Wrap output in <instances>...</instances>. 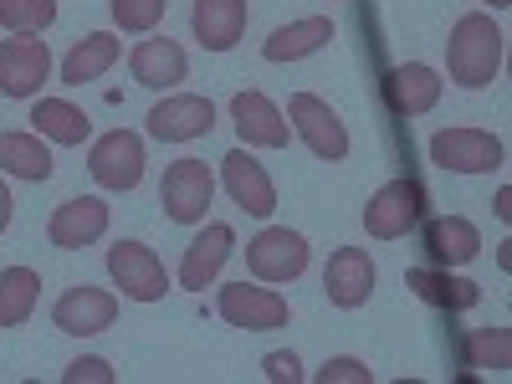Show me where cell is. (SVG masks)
Segmentation results:
<instances>
[{"mask_svg":"<svg viewBox=\"0 0 512 384\" xmlns=\"http://www.w3.org/2000/svg\"><path fill=\"white\" fill-rule=\"evenodd\" d=\"M502 52H507V36L492 16L472 11L451 26V41H446V67H451V82L456 88H487V82L502 72Z\"/></svg>","mask_w":512,"mask_h":384,"instance_id":"cell-1","label":"cell"},{"mask_svg":"<svg viewBox=\"0 0 512 384\" xmlns=\"http://www.w3.org/2000/svg\"><path fill=\"white\" fill-rule=\"evenodd\" d=\"M425 221V185L415 175L405 180H390V185H379L364 205V231L374 241H400L410 236L415 226Z\"/></svg>","mask_w":512,"mask_h":384,"instance_id":"cell-2","label":"cell"},{"mask_svg":"<svg viewBox=\"0 0 512 384\" xmlns=\"http://www.w3.org/2000/svg\"><path fill=\"white\" fill-rule=\"evenodd\" d=\"M210 200H216V175L205 159H175L159 180V205L175 226H200Z\"/></svg>","mask_w":512,"mask_h":384,"instance_id":"cell-3","label":"cell"},{"mask_svg":"<svg viewBox=\"0 0 512 384\" xmlns=\"http://www.w3.org/2000/svg\"><path fill=\"white\" fill-rule=\"evenodd\" d=\"M502 159L507 149L487 128H441V134H431V164L451 169V175H492V169H502Z\"/></svg>","mask_w":512,"mask_h":384,"instance_id":"cell-4","label":"cell"},{"mask_svg":"<svg viewBox=\"0 0 512 384\" xmlns=\"http://www.w3.org/2000/svg\"><path fill=\"white\" fill-rule=\"evenodd\" d=\"M108 277H113V287H123L128 303H159L169 292V272L159 262V251L144 246V241L108 246Z\"/></svg>","mask_w":512,"mask_h":384,"instance_id":"cell-5","label":"cell"},{"mask_svg":"<svg viewBox=\"0 0 512 384\" xmlns=\"http://www.w3.org/2000/svg\"><path fill=\"white\" fill-rule=\"evenodd\" d=\"M287 123H292V134L303 139L323 164L349 159V128H344V118H338L323 98H313V93H292V103H287Z\"/></svg>","mask_w":512,"mask_h":384,"instance_id":"cell-6","label":"cell"},{"mask_svg":"<svg viewBox=\"0 0 512 384\" xmlns=\"http://www.w3.org/2000/svg\"><path fill=\"white\" fill-rule=\"evenodd\" d=\"M216 313L231 328H246V333H272V328L292 323L287 297L272 292V287H251V282H226L221 297H216Z\"/></svg>","mask_w":512,"mask_h":384,"instance_id":"cell-7","label":"cell"},{"mask_svg":"<svg viewBox=\"0 0 512 384\" xmlns=\"http://www.w3.org/2000/svg\"><path fill=\"white\" fill-rule=\"evenodd\" d=\"M246 267L256 282H297L308 272V241L287 226H267L246 241Z\"/></svg>","mask_w":512,"mask_h":384,"instance_id":"cell-8","label":"cell"},{"mask_svg":"<svg viewBox=\"0 0 512 384\" xmlns=\"http://www.w3.org/2000/svg\"><path fill=\"white\" fill-rule=\"evenodd\" d=\"M88 175L103 190H134L144 180V139L134 128H108V134L88 149Z\"/></svg>","mask_w":512,"mask_h":384,"instance_id":"cell-9","label":"cell"},{"mask_svg":"<svg viewBox=\"0 0 512 384\" xmlns=\"http://www.w3.org/2000/svg\"><path fill=\"white\" fill-rule=\"evenodd\" d=\"M441 72L436 67H425V62H400L379 77V98L384 108H390L395 118H420V113H431L441 103Z\"/></svg>","mask_w":512,"mask_h":384,"instance_id":"cell-10","label":"cell"},{"mask_svg":"<svg viewBox=\"0 0 512 384\" xmlns=\"http://www.w3.org/2000/svg\"><path fill=\"white\" fill-rule=\"evenodd\" d=\"M41 82H52V52L36 36L0 41V93L6 98H36Z\"/></svg>","mask_w":512,"mask_h":384,"instance_id":"cell-11","label":"cell"},{"mask_svg":"<svg viewBox=\"0 0 512 384\" xmlns=\"http://www.w3.org/2000/svg\"><path fill=\"white\" fill-rule=\"evenodd\" d=\"M221 180H226V195L246 210V216L267 221L277 210V185H272V175L262 169V159H256L251 149H231L221 159Z\"/></svg>","mask_w":512,"mask_h":384,"instance_id":"cell-12","label":"cell"},{"mask_svg":"<svg viewBox=\"0 0 512 384\" xmlns=\"http://www.w3.org/2000/svg\"><path fill=\"white\" fill-rule=\"evenodd\" d=\"M210 128H216V103L200 93H175V98L154 103L149 113V134L159 144H190V139H205Z\"/></svg>","mask_w":512,"mask_h":384,"instance_id":"cell-13","label":"cell"},{"mask_svg":"<svg viewBox=\"0 0 512 384\" xmlns=\"http://www.w3.org/2000/svg\"><path fill=\"white\" fill-rule=\"evenodd\" d=\"M374 262H369V251L364 246H338L333 256H328V272H323V292H328V303L333 308H344V313H354V308H364L369 297H374Z\"/></svg>","mask_w":512,"mask_h":384,"instance_id":"cell-14","label":"cell"},{"mask_svg":"<svg viewBox=\"0 0 512 384\" xmlns=\"http://www.w3.org/2000/svg\"><path fill=\"white\" fill-rule=\"evenodd\" d=\"M113 318H118V297L103 292V287H88V282L67 287L52 303V323L72 338H93V333L113 328Z\"/></svg>","mask_w":512,"mask_h":384,"instance_id":"cell-15","label":"cell"},{"mask_svg":"<svg viewBox=\"0 0 512 384\" xmlns=\"http://www.w3.org/2000/svg\"><path fill=\"white\" fill-rule=\"evenodd\" d=\"M108 236V205L98 195H77V200H62L47 221V241L57 251H82Z\"/></svg>","mask_w":512,"mask_h":384,"instance_id":"cell-16","label":"cell"},{"mask_svg":"<svg viewBox=\"0 0 512 384\" xmlns=\"http://www.w3.org/2000/svg\"><path fill=\"white\" fill-rule=\"evenodd\" d=\"M231 123L246 149H287L292 123L277 113V103L267 93H236L231 98Z\"/></svg>","mask_w":512,"mask_h":384,"instance_id":"cell-17","label":"cell"},{"mask_svg":"<svg viewBox=\"0 0 512 384\" xmlns=\"http://www.w3.org/2000/svg\"><path fill=\"white\" fill-rule=\"evenodd\" d=\"M231 251H236V231L231 226H205L190 246H185V262H180V287L190 292H205L210 282L221 277V267L231 262Z\"/></svg>","mask_w":512,"mask_h":384,"instance_id":"cell-18","label":"cell"},{"mask_svg":"<svg viewBox=\"0 0 512 384\" xmlns=\"http://www.w3.org/2000/svg\"><path fill=\"white\" fill-rule=\"evenodd\" d=\"M420 246L431 256V267H466V262H477V251H482V231L466 216H436V221H425Z\"/></svg>","mask_w":512,"mask_h":384,"instance_id":"cell-19","label":"cell"},{"mask_svg":"<svg viewBox=\"0 0 512 384\" xmlns=\"http://www.w3.org/2000/svg\"><path fill=\"white\" fill-rule=\"evenodd\" d=\"M128 72H134L139 88H175V82L190 77V57L180 41H169V36H149L134 47V57H128Z\"/></svg>","mask_w":512,"mask_h":384,"instance_id":"cell-20","label":"cell"},{"mask_svg":"<svg viewBox=\"0 0 512 384\" xmlns=\"http://www.w3.org/2000/svg\"><path fill=\"white\" fill-rule=\"evenodd\" d=\"M405 287L425 308H441V313H466V308L482 303V287L466 282V277H451V267H410Z\"/></svg>","mask_w":512,"mask_h":384,"instance_id":"cell-21","label":"cell"},{"mask_svg":"<svg viewBox=\"0 0 512 384\" xmlns=\"http://www.w3.org/2000/svg\"><path fill=\"white\" fill-rule=\"evenodd\" d=\"M246 21H251L246 0H195L190 6V26H195L205 52H231L246 31Z\"/></svg>","mask_w":512,"mask_h":384,"instance_id":"cell-22","label":"cell"},{"mask_svg":"<svg viewBox=\"0 0 512 384\" xmlns=\"http://www.w3.org/2000/svg\"><path fill=\"white\" fill-rule=\"evenodd\" d=\"M328 41H333V21H328V16H308V21L277 26V31L262 41V57H267V62H303V57L323 52Z\"/></svg>","mask_w":512,"mask_h":384,"instance_id":"cell-23","label":"cell"},{"mask_svg":"<svg viewBox=\"0 0 512 384\" xmlns=\"http://www.w3.org/2000/svg\"><path fill=\"white\" fill-rule=\"evenodd\" d=\"M118 57H123V47H118V36H113V31H88V36H82L77 47L67 52V62H62V82H67V88L98 82Z\"/></svg>","mask_w":512,"mask_h":384,"instance_id":"cell-24","label":"cell"},{"mask_svg":"<svg viewBox=\"0 0 512 384\" xmlns=\"http://www.w3.org/2000/svg\"><path fill=\"white\" fill-rule=\"evenodd\" d=\"M31 123H36L41 139L67 144V149H77L82 139L93 134V118L82 113L77 103H67V98H36V103H31Z\"/></svg>","mask_w":512,"mask_h":384,"instance_id":"cell-25","label":"cell"},{"mask_svg":"<svg viewBox=\"0 0 512 384\" xmlns=\"http://www.w3.org/2000/svg\"><path fill=\"white\" fill-rule=\"evenodd\" d=\"M0 169L16 175V180L41 185V180H52L57 164H52V149H47L41 134H0Z\"/></svg>","mask_w":512,"mask_h":384,"instance_id":"cell-26","label":"cell"},{"mask_svg":"<svg viewBox=\"0 0 512 384\" xmlns=\"http://www.w3.org/2000/svg\"><path fill=\"white\" fill-rule=\"evenodd\" d=\"M461 364L482 374H507L512 369V328H472L461 338Z\"/></svg>","mask_w":512,"mask_h":384,"instance_id":"cell-27","label":"cell"},{"mask_svg":"<svg viewBox=\"0 0 512 384\" xmlns=\"http://www.w3.org/2000/svg\"><path fill=\"white\" fill-rule=\"evenodd\" d=\"M36 297H41V277L31 267L0 272V328H21L36 313Z\"/></svg>","mask_w":512,"mask_h":384,"instance_id":"cell-28","label":"cell"},{"mask_svg":"<svg viewBox=\"0 0 512 384\" xmlns=\"http://www.w3.org/2000/svg\"><path fill=\"white\" fill-rule=\"evenodd\" d=\"M57 21V0H0V26L11 36H36Z\"/></svg>","mask_w":512,"mask_h":384,"instance_id":"cell-29","label":"cell"},{"mask_svg":"<svg viewBox=\"0 0 512 384\" xmlns=\"http://www.w3.org/2000/svg\"><path fill=\"white\" fill-rule=\"evenodd\" d=\"M113 21L123 26V31H154L159 21H164V11H169V0H113Z\"/></svg>","mask_w":512,"mask_h":384,"instance_id":"cell-30","label":"cell"},{"mask_svg":"<svg viewBox=\"0 0 512 384\" xmlns=\"http://www.w3.org/2000/svg\"><path fill=\"white\" fill-rule=\"evenodd\" d=\"M313 379L318 384H374V369L364 359H323V369Z\"/></svg>","mask_w":512,"mask_h":384,"instance_id":"cell-31","label":"cell"},{"mask_svg":"<svg viewBox=\"0 0 512 384\" xmlns=\"http://www.w3.org/2000/svg\"><path fill=\"white\" fill-rule=\"evenodd\" d=\"M82 379H88V384H113L118 374L108 369V359H93V354H88V359H72V364L62 369V384H82Z\"/></svg>","mask_w":512,"mask_h":384,"instance_id":"cell-32","label":"cell"},{"mask_svg":"<svg viewBox=\"0 0 512 384\" xmlns=\"http://www.w3.org/2000/svg\"><path fill=\"white\" fill-rule=\"evenodd\" d=\"M262 369H267L272 384H303V364H297L292 349H272V354L262 359Z\"/></svg>","mask_w":512,"mask_h":384,"instance_id":"cell-33","label":"cell"},{"mask_svg":"<svg viewBox=\"0 0 512 384\" xmlns=\"http://www.w3.org/2000/svg\"><path fill=\"white\" fill-rule=\"evenodd\" d=\"M492 210H497V221H512V185L497 190V205H492Z\"/></svg>","mask_w":512,"mask_h":384,"instance_id":"cell-34","label":"cell"},{"mask_svg":"<svg viewBox=\"0 0 512 384\" xmlns=\"http://www.w3.org/2000/svg\"><path fill=\"white\" fill-rule=\"evenodd\" d=\"M11 226V190H6V180H0V231Z\"/></svg>","mask_w":512,"mask_h":384,"instance_id":"cell-35","label":"cell"},{"mask_svg":"<svg viewBox=\"0 0 512 384\" xmlns=\"http://www.w3.org/2000/svg\"><path fill=\"white\" fill-rule=\"evenodd\" d=\"M482 6H492V11H507V6H512V0H482Z\"/></svg>","mask_w":512,"mask_h":384,"instance_id":"cell-36","label":"cell"}]
</instances>
